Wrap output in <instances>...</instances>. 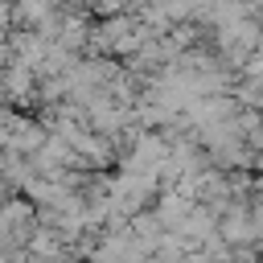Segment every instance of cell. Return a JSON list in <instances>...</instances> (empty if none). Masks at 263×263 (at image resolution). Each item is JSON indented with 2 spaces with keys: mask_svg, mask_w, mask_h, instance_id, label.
I'll return each mask as SVG.
<instances>
[{
  "mask_svg": "<svg viewBox=\"0 0 263 263\" xmlns=\"http://www.w3.org/2000/svg\"><path fill=\"white\" fill-rule=\"evenodd\" d=\"M218 238L226 242V247H247L251 238H259L255 234V226H251V214L247 210H230V214H222L218 218Z\"/></svg>",
  "mask_w": 263,
  "mask_h": 263,
  "instance_id": "cell-1",
  "label": "cell"
},
{
  "mask_svg": "<svg viewBox=\"0 0 263 263\" xmlns=\"http://www.w3.org/2000/svg\"><path fill=\"white\" fill-rule=\"evenodd\" d=\"M189 210H193V201H189L185 193H177V189H164V193H160V201H156V214H152V218H156L160 226H181Z\"/></svg>",
  "mask_w": 263,
  "mask_h": 263,
  "instance_id": "cell-2",
  "label": "cell"
},
{
  "mask_svg": "<svg viewBox=\"0 0 263 263\" xmlns=\"http://www.w3.org/2000/svg\"><path fill=\"white\" fill-rule=\"evenodd\" d=\"M29 82H33V70H25V66L12 62V66H8V90H12V95H25Z\"/></svg>",
  "mask_w": 263,
  "mask_h": 263,
  "instance_id": "cell-3",
  "label": "cell"
},
{
  "mask_svg": "<svg viewBox=\"0 0 263 263\" xmlns=\"http://www.w3.org/2000/svg\"><path fill=\"white\" fill-rule=\"evenodd\" d=\"M242 74H247V82H259V86H263V58H259V53H251V58H247V66H242Z\"/></svg>",
  "mask_w": 263,
  "mask_h": 263,
  "instance_id": "cell-4",
  "label": "cell"
},
{
  "mask_svg": "<svg viewBox=\"0 0 263 263\" xmlns=\"http://www.w3.org/2000/svg\"><path fill=\"white\" fill-rule=\"evenodd\" d=\"M45 12H49L45 4H21V8H16V21H41Z\"/></svg>",
  "mask_w": 263,
  "mask_h": 263,
  "instance_id": "cell-5",
  "label": "cell"
},
{
  "mask_svg": "<svg viewBox=\"0 0 263 263\" xmlns=\"http://www.w3.org/2000/svg\"><path fill=\"white\" fill-rule=\"evenodd\" d=\"M0 263H16V259H8V255H0Z\"/></svg>",
  "mask_w": 263,
  "mask_h": 263,
  "instance_id": "cell-6",
  "label": "cell"
}]
</instances>
